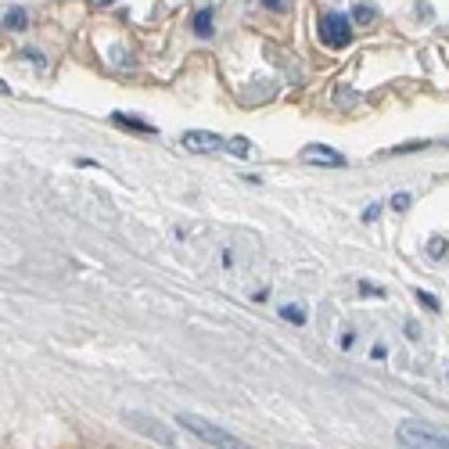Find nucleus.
I'll list each match as a JSON object with an SVG mask.
<instances>
[{
  "label": "nucleus",
  "instance_id": "nucleus-1",
  "mask_svg": "<svg viewBox=\"0 0 449 449\" xmlns=\"http://www.w3.org/2000/svg\"><path fill=\"white\" fill-rule=\"evenodd\" d=\"M176 424L180 428H187L198 442H205V445H223V449H237V445H245V442H237L230 431H223V428H216V424H208V421H201V417H194V413H180L176 417Z\"/></svg>",
  "mask_w": 449,
  "mask_h": 449
},
{
  "label": "nucleus",
  "instance_id": "nucleus-2",
  "mask_svg": "<svg viewBox=\"0 0 449 449\" xmlns=\"http://www.w3.org/2000/svg\"><path fill=\"white\" fill-rule=\"evenodd\" d=\"M399 445H428V449H449V431L431 428L428 421H403L399 424Z\"/></svg>",
  "mask_w": 449,
  "mask_h": 449
},
{
  "label": "nucleus",
  "instance_id": "nucleus-3",
  "mask_svg": "<svg viewBox=\"0 0 449 449\" xmlns=\"http://www.w3.org/2000/svg\"><path fill=\"white\" fill-rule=\"evenodd\" d=\"M320 40H323L327 47H335V51L349 47V43H352L349 18H345V15H338V11H327V15H320Z\"/></svg>",
  "mask_w": 449,
  "mask_h": 449
},
{
  "label": "nucleus",
  "instance_id": "nucleus-4",
  "mask_svg": "<svg viewBox=\"0 0 449 449\" xmlns=\"http://www.w3.org/2000/svg\"><path fill=\"white\" fill-rule=\"evenodd\" d=\"M123 421L133 428V431H140V435H147V438H155L159 445H176V435L166 428V424H159V421H152V417H140V413H126Z\"/></svg>",
  "mask_w": 449,
  "mask_h": 449
},
{
  "label": "nucleus",
  "instance_id": "nucleus-5",
  "mask_svg": "<svg viewBox=\"0 0 449 449\" xmlns=\"http://www.w3.org/2000/svg\"><path fill=\"white\" fill-rule=\"evenodd\" d=\"M180 144H184L191 155H213V152H220V147H223V137L220 133H208V130H191V133L180 137Z\"/></svg>",
  "mask_w": 449,
  "mask_h": 449
},
{
  "label": "nucleus",
  "instance_id": "nucleus-6",
  "mask_svg": "<svg viewBox=\"0 0 449 449\" xmlns=\"http://www.w3.org/2000/svg\"><path fill=\"white\" fill-rule=\"evenodd\" d=\"M302 162L309 166H331V169H342L349 159L342 152H335V147H327V144H306L302 147Z\"/></svg>",
  "mask_w": 449,
  "mask_h": 449
},
{
  "label": "nucleus",
  "instance_id": "nucleus-7",
  "mask_svg": "<svg viewBox=\"0 0 449 449\" xmlns=\"http://www.w3.org/2000/svg\"><path fill=\"white\" fill-rule=\"evenodd\" d=\"M112 123H115V126H123V130H137V133H147V137H155V133H159L152 123H144V119H137V115H126V112H115V115H112Z\"/></svg>",
  "mask_w": 449,
  "mask_h": 449
},
{
  "label": "nucleus",
  "instance_id": "nucleus-8",
  "mask_svg": "<svg viewBox=\"0 0 449 449\" xmlns=\"http://www.w3.org/2000/svg\"><path fill=\"white\" fill-rule=\"evenodd\" d=\"M223 147L234 159H252V152H255V144L248 137H230V140H223Z\"/></svg>",
  "mask_w": 449,
  "mask_h": 449
},
{
  "label": "nucleus",
  "instance_id": "nucleus-9",
  "mask_svg": "<svg viewBox=\"0 0 449 449\" xmlns=\"http://www.w3.org/2000/svg\"><path fill=\"white\" fill-rule=\"evenodd\" d=\"M194 33H198V36H208V33H213V8H201V11L194 15Z\"/></svg>",
  "mask_w": 449,
  "mask_h": 449
},
{
  "label": "nucleus",
  "instance_id": "nucleus-10",
  "mask_svg": "<svg viewBox=\"0 0 449 449\" xmlns=\"http://www.w3.org/2000/svg\"><path fill=\"white\" fill-rule=\"evenodd\" d=\"M352 22L356 25H370L374 22V4H356L352 8Z\"/></svg>",
  "mask_w": 449,
  "mask_h": 449
},
{
  "label": "nucleus",
  "instance_id": "nucleus-11",
  "mask_svg": "<svg viewBox=\"0 0 449 449\" xmlns=\"http://www.w3.org/2000/svg\"><path fill=\"white\" fill-rule=\"evenodd\" d=\"M25 22H29V15H25L22 8H11V11L4 15V25H8V29H25Z\"/></svg>",
  "mask_w": 449,
  "mask_h": 449
},
{
  "label": "nucleus",
  "instance_id": "nucleus-12",
  "mask_svg": "<svg viewBox=\"0 0 449 449\" xmlns=\"http://www.w3.org/2000/svg\"><path fill=\"white\" fill-rule=\"evenodd\" d=\"M281 316H284V320H291V323H306V309H302V306H284V309H281Z\"/></svg>",
  "mask_w": 449,
  "mask_h": 449
},
{
  "label": "nucleus",
  "instance_id": "nucleus-13",
  "mask_svg": "<svg viewBox=\"0 0 449 449\" xmlns=\"http://www.w3.org/2000/svg\"><path fill=\"white\" fill-rule=\"evenodd\" d=\"M413 298H417V302H424L431 313H438V309H442V306H438V298H435V295H428V291H421V288L413 291Z\"/></svg>",
  "mask_w": 449,
  "mask_h": 449
},
{
  "label": "nucleus",
  "instance_id": "nucleus-14",
  "mask_svg": "<svg viewBox=\"0 0 449 449\" xmlns=\"http://www.w3.org/2000/svg\"><path fill=\"white\" fill-rule=\"evenodd\" d=\"M431 140H410V144H399V147H392L388 155H403V152H421V147H428Z\"/></svg>",
  "mask_w": 449,
  "mask_h": 449
},
{
  "label": "nucleus",
  "instance_id": "nucleus-15",
  "mask_svg": "<svg viewBox=\"0 0 449 449\" xmlns=\"http://www.w3.org/2000/svg\"><path fill=\"white\" fill-rule=\"evenodd\" d=\"M428 255L431 259H442L445 255V241H442V237H431V241H428Z\"/></svg>",
  "mask_w": 449,
  "mask_h": 449
},
{
  "label": "nucleus",
  "instance_id": "nucleus-16",
  "mask_svg": "<svg viewBox=\"0 0 449 449\" xmlns=\"http://www.w3.org/2000/svg\"><path fill=\"white\" fill-rule=\"evenodd\" d=\"M392 208H396V213H406V208H410V194H396L392 198Z\"/></svg>",
  "mask_w": 449,
  "mask_h": 449
},
{
  "label": "nucleus",
  "instance_id": "nucleus-17",
  "mask_svg": "<svg viewBox=\"0 0 449 449\" xmlns=\"http://www.w3.org/2000/svg\"><path fill=\"white\" fill-rule=\"evenodd\" d=\"M377 216H381V205H370V208H367V213H363V223H374Z\"/></svg>",
  "mask_w": 449,
  "mask_h": 449
},
{
  "label": "nucleus",
  "instance_id": "nucleus-18",
  "mask_svg": "<svg viewBox=\"0 0 449 449\" xmlns=\"http://www.w3.org/2000/svg\"><path fill=\"white\" fill-rule=\"evenodd\" d=\"M417 18H421V22H431V18H435V11H431L428 4H421V8H417Z\"/></svg>",
  "mask_w": 449,
  "mask_h": 449
},
{
  "label": "nucleus",
  "instance_id": "nucleus-19",
  "mask_svg": "<svg viewBox=\"0 0 449 449\" xmlns=\"http://www.w3.org/2000/svg\"><path fill=\"white\" fill-rule=\"evenodd\" d=\"M406 338H410V342H417V338H421V331H417V323H413V320L406 323Z\"/></svg>",
  "mask_w": 449,
  "mask_h": 449
},
{
  "label": "nucleus",
  "instance_id": "nucleus-20",
  "mask_svg": "<svg viewBox=\"0 0 449 449\" xmlns=\"http://www.w3.org/2000/svg\"><path fill=\"white\" fill-rule=\"evenodd\" d=\"M359 291H363V295H381V288H377V284H359Z\"/></svg>",
  "mask_w": 449,
  "mask_h": 449
},
{
  "label": "nucleus",
  "instance_id": "nucleus-21",
  "mask_svg": "<svg viewBox=\"0 0 449 449\" xmlns=\"http://www.w3.org/2000/svg\"><path fill=\"white\" fill-rule=\"evenodd\" d=\"M262 4H266V8H281V4H284V0H262Z\"/></svg>",
  "mask_w": 449,
  "mask_h": 449
},
{
  "label": "nucleus",
  "instance_id": "nucleus-22",
  "mask_svg": "<svg viewBox=\"0 0 449 449\" xmlns=\"http://www.w3.org/2000/svg\"><path fill=\"white\" fill-rule=\"evenodd\" d=\"M0 94H8V83H0Z\"/></svg>",
  "mask_w": 449,
  "mask_h": 449
}]
</instances>
